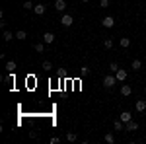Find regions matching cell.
<instances>
[{
	"mask_svg": "<svg viewBox=\"0 0 146 144\" xmlns=\"http://www.w3.org/2000/svg\"><path fill=\"white\" fill-rule=\"evenodd\" d=\"M2 80H4V82H14V72H8V74L2 78Z\"/></svg>",
	"mask_w": 146,
	"mask_h": 144,
	"instance_id": "cb8c5ba5",
	"label": "cell"
},
{
	"mask_svg": "<svg viewBox=\"0 0 146 144\" xmlns=\"http://www.w3.org/2000/svg\"><path fill=\"white\" fill-rule=\"evenodd\" d=\"M136 111H138V113L146 111V101L144 100H138V101H136Z\"/></svg>",
	"mask_w": 146,
	"mask_h": 144,
	"instance_id": "8fae6325",
	"label": "cell"
},
{
	"mask_svg": "<svg viewBox=\"0 0 146 144\" xmlns=\"http://www.w3.org/2000/svg\"><path fill=\"white\" fill-rule=\"evenodd\" d=\"M117 84V78H115V74H107V76L103 78V86L105 88H113Z\"/></svg>",
	"mask_w": 146,
	"mask_h": 144,
	"instance_id": "6da1fadb",
	"label": "cell"
},
{
	"mask_svg": "<svg viewBox=\"0 0 146 144\" xmlns=\"http://www.w3.org/2000/svg\"><path fill=\"white\" fill-rule=\"evenodd\" d=\"M127 76H129V74H127V70H123V68H119V70L115 72V78H117V82H121V84H123L125 80H127Z\"/></svg>",
	"mask_w": 146,
	"mask_h": 144,
	"instance_id": "7a4b0ae2",
	"label": "cell"
},
{
	"mask_svg": "<svg viewBox=\"0 0 146 144\" xmlns=\"http://www.w3.org/2000/svg\"><path fill=\"white\" fill-rule=\"evenodd\" d=\"M55 10L56 12H64L66 10V2H64V0H56L55 2Z\"/></svg>",
	"mask_w": 146,
	"mask_h": 144,
	"instance_id": "52a82bcc",
	"label": "cell"
},
{
	"mask_svg": "<svg viewBox=\"0 0 146 144\" xmlns=\"http://www.w3.org/2000/svg\"><path fill=\"white\" fill-rule=\"evenodd\" d=\"M144 94H146V88H144Z\"/></svg>",
	"mask_w": 146,
	"mask_h": 144,
	"instance_id": "f1b7e54d",
	"label": "cell"
},
{
	"mask_svg": "<svg viewBox=\"0 0 146 144\" xmlns=\"http://www.w3.org/2000/svg\"><path fill=\"white\" fill-rule=\"evenodd\" d=\"M66 140H68V142H74V140H76V133H68L66 134Z\"/></svg>",
	"mask_w": 146,
	"mask_h": 144,
	"instance_id": "d4e9b609",
	"label": "cell"
},
{
	"mask_svg": "<svg viewBox=\"0 0 146 144\" xmlns=\"http://www.w3.org/2000/svg\"><path fill=\"white\" fill-rule=\"evenodd\" d=\"M131 119H133V113H131V111H123V113H121V121L123 123H129Z\"/></svg>",
	"mask_w": 146,
	"mask_h": 144,
	"instance_id": "30bf717a",
	"label": "cell"
},
{
	"mask_svg": "<svg viewBox=\"0 0 146 144\" xmlns=\"http://www.w3.org/2000/svg\"><path fill=\"white\" fill-rule=\"evenodd\" d=\"M88 74H90V66H80V76H88Z\"/></svg>",
	"mask_w": 146,
	"mask_h": 144,
	"instance_id": "d6986e66",
	"label": "cell"
},
{
	"mask_svg": "<svg viewBox=\"0 0 146 144\" xmlns=\"http://www.w3.org/2000/svg\"><path fill=\"white\" fill-rule=\"evenodd\" d=\"M35 51L37 53H45V43H35Z\"/></svg>",
	"mask_w": 146,
	"mask_h": 144,
	"instance_id": "ffe728a7",
	"label": "cell"
},
{
	"mask_svg": "<svg viewBox=\"0 0 146 144\" xmlns=\"http://www.w3.org/2000/svg\"><path fill=\"white\" fill-rule=\"evenodd\" d=\"M131 68H133V70H140V68H142V62H140L138 58H135V60L131 62Z\"/></svg>",
	"mask_w": 146,
	"mask_h": 144,
	"instance_id": "5bb4252c",
	"label": "cell"
},
{
	"mask_svg": "<svg viewBox=\"0 0 146 144\" xmlns=\"http://www.w3.org/2000/svg\"><path fill=\"white\" fill-rule=\"evenodd\" d=\"M131 94H133V88H131L129 84H123V86H121V96L127 98V96H131Z\"/></svg>",
	"mask_w": 146,
	"mask_h": 144,
	"instance_id": "9c48e42d",
	"label": "cell"
},
{
	"mask_svg": "<svg viewBox=\"0 0 146 144\" xmlns=\"http://www.w3.org/2000/svg\"><path fill=\"white\" fill-rule=\"evenodd\" d=\"M16 39H20V41H25V39H27V33H25L23 29H18V31H16Z\"/></svg>",
	"mask_w": 146,
	"mask_h": 144,
	"instance_id": "7c38bea8",
	"label": "cell"
},
{
	"mask_svg": "<svg viewBox=\"0 0 146 144\" xmlns=\"http://www.w3.org/2000/svg\"><path fill=\"white\" fill-rule=\"evenodd\" d=\"M117 70H119V64H117V62H111V64H109V72H113V74H115Z\"/></svg>",
	"mask_w": 146,
	"mask_h": 144,
	"instance_id": "603a6c76",
	"label": "cell"
},
{
	"mask_svg": "<svg viewBox=\"0 0 146 144\" xmlns=\"http://www.w3.org/2000/svg\"><path fill=\"white\" fill-rule=\"evenodd\" d=\"M23 8H25V10H33L35 4H33V2H29V0H25V2H23Z\"/></svg>",
	"mask_w": 146,
	"mask_h": 144,
	"instance_id": "44dd1931",
	"label": "cell"
},
{
	"mask_svg": "<svg viewBox=\"0 0 146 144\" xmlns=\"http://www.w3.org/2000/svg\"><path fill=\"white\" fill-rule=\"evenodd\" d=\"M101 25H103V27H113V25H115V20H113L111 16H105V18L101 20Z\"/></svg>",
	"mask_w": 146,
	"mask_h": 144,
	"instance_id": "5b68a950",
	"label": "cell"
},
{
	"mask_svg": "<svg viewBox=\"0 0 146 144\" xmlns=\"http://www.w3.org/2000/svg\"><path fill=\"white\" fill-rule=\"evenodd\" d=\"M103 47H105V49H111L113 47V39H105V41H103Z\"/></svg>",
	"mask_w": 146,
	"mask_h": 144,
	"instance_id": "484cf974",
	"label": "cell"
},
{
	"mask_svg": "<svg viewBox=\"0 0 146 144\" xmlns=\"http://www.w3.org/2000/svg\"><path fill=\"white\" fill-rule=\"evenodd\" d=\"M125 131H129V133H133V131H138V123L131 119L129 123H125Z\"/></svg>",
	"mask_w": 146,
	"mask_h": 144,
	"instance_id": "277c9868",
	"label": "cell"
},
{
	"mask_svg": "<svg viewBox=\"0 0 146 144\" xmlns=\"http://www.w3.org/2000/svg\"><path fill=\"white\" fill-rule=\"evenodd\" d=\"M105 142H107V144H113V142H115V136H113V133H105Z\"/></svg>",
	"mask_w": 146,
	"mask_h": 144,
	"instance_id": "ac0fdd59",
	"label": "cell"
},
{
	"mask_svg": "<svg viewBox=\"0 0 146 144\" xmlns=\"http://www.w3.org/2000/svg\"><path fill=\"white\" fill-rule=\"evenodd\" d=\"M82 2H90V0H82Z\"/></svg>",
	"mask_w": 146,
	"mask_h": 144,
	"instance_id": "83f0119b",
	"label": "cell"
},
{
	"mask_svg": "<svg viewBox=\"0 0 146 144\" xmlns=\"http://www.w3.org/2000/svg\"><path fill=\"white\" fill-rule=\"evenodd\" d=\"M113 129H115V131H125V123L121 121V119L115 121V123H113Z\"/></svg>",
	"mask_w": 146,
	"mask_h": 144,
	"instance_id": "4fadbf2b",
	"label": "cell"
},
{
	"mask_svg": "<svg viewBox=\"0 0 146 144\" xmlns=\"http://www.w3.org/2000/svg\"><path fill=\"white\" fill-rule=\"evenodd\" d=\"M33 12L37 14V16H43V14L47 12V6H45V4H37V6L33 8Z\"/></svg>",
	"mask_w": 146,
	"mask_h": 144,
	"instance_id": "ba28073f",
	"label": "cell"
},
{
	"mask_svg": "<svg viewBox=\"0 0 146 144\" xmlns=\"http://www.w3.org/2000/svg\"><path fill=\"white\" fill-rule=\"evenodd\" d=\"M43 70H53V62L51 60H43Z\"/></svg>",
	"mask_w": 146,
	"mask_h": 144,
	"instance_id": "7402d4cb",
	"label": "cell"
},
{
	"mask_svg": "<svg viewBox=\"0 0 146 144\" xmlns=\"http://www.w3.org/2000/svg\"><path fill=\"white\" fill-rule=\"evenodd\" d=\"M121 47H123V49L131 47V39H129V37H121Z\"/></svg>",
	"mask_w": 146,
	"mask_h": 144,
	"instance_id": "e0dca14e",
	"label": "cell"
},
{
	"mask_svg": "<svg viewBox=\"0 0 146 144\" xmlns=\"http://www.w3.org/2000/svg\"><path fill=\"white\" fill-rule=\"evenodd\" d=\"M14 37H16V35H12V31H6V29H4V41H6V43H10Z\"/></svg>",
	"mask_w": 146,
	"mask_h": 144,
	"instance_id": "2e32d148",
	"label": "cell"
},
{
	"mask_svg": "<svg viewBox=\"0 0 146 144\" xmlns=\"http://www.w3.org/2000/svg\"><path fill=\"white\" fill-rule=\"evenodd\" d=\"M53 41H55V33H51V31H45V33H43V43L51 45Z\"/></svg>",
	"mask_w": 146,
	"mask_h": 144,
	"instance_id": "8992f818",
	"label": "cell"
},
{
	"mask_svg": "<svg viewBox=\"0 0 146 144\" xmlns=\"http://www.w3.org/2000/svg\"><path fill=\"white\" fill-rule=\"evenodd\" d=\"M16 62H14V60H8V62H6V70H8V72H14V70H16Z\"/></svg>",
	"mask_w": 146,
	"mask_h": 144,
	"instance_id": "9a60e30c",
	"label": "cell"
},
{
	"mask_svg": "<svg viewBox=\"0 0 146 144\" xmlns=\"http://www.w3.org/2000/svg\"><path fill=\"white\" fill-rule=\"evenodd\" d=\"M100 6H101V8H107V6H109V0H101Z\"/></svg>",
	"mask_w": 146,
	"mask_h": 144,
	"instance_id": "4316f807",
	"label": "cell"
},
{
	"mask_svg": "<svg viewBox=\"0 0 146 144\" xmlns=\"http://www.w3.org/2000/svg\"><path fill=\"white\" fill-rule=\"evenodd\" d=\"M72 22H74V18H72L70 14H64V16L60 18V23H62L64 27H70V25H72Z\"/></svg>",
	"mask_w": 146,
	"mask_h": 144,
	"instance_id": "3957f363",
	"label": "cell"
}]
</instances>
